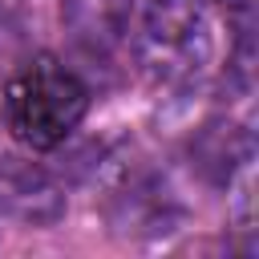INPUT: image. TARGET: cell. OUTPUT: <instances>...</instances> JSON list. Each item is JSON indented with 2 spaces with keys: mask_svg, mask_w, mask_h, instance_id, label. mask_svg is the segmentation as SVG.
I'll list each match as a JSON object with an SVG mask.
<instances>
[{
  "mask_svg": "<svg viewBox=\"0 0 259 259\" xmlns=\"http://www.w3.org/2000/svg\"><path fill=\"white\" fill-rule=\"evenodd\" d=\"M89 113V85L57 57H32L0 93V121L24 150L49 154L65 146Z\"/></svg>",
  "mask_w": 259,
  "mask_h": 259,
  "instance_id": "6da1fadb",
  "label": "cell"
},
{
  "mask_svg": "<svg viewBox=\"0 0 259 259\" xmlns=\"http://www.w3.org/2000/svg\"><path fill=\"white\" fill-rule=\"evenodd\" d=\"M142 73L162 89H186L210 61V20L202 0H146L138 40Z\"/></svg>",
  "mask_w": 259,
  "mask_h": 259,
  "instance_id": "7a4b0ae2",
  "label": "cell"
},
{
  "mask_svg": "<svg viewBox=\"0 0 259 259\" xmlns=\"http://www.w3.org/2000/svg\"><path fill=\"white\" fill-rule=\"evenodd\" d=\"M109 219L130 239H154V235H166L170 227H178L182 206L166 182H158L150 174H125L113 190Z\"/></svg>",
  "mask_w": 259,
  "mask_h": 259,
  "instance_id": "3957f363",
  "label": "cell"
},
{
  "mask_svg": "<svg viewBox=\"0 0 259 259\" xmlns=\"http://www.w3.org/2000/svg\"><path fill=\"white\" fill-rule=\"evenodd\" d=\"M138 0H57L69 40L89 57H109L125 45Z\"/></svg>",
  "mask_w": 259,
  "mask_h": 259,
  "instance_id": "277c9868",
  "label": "cell"
},
{
  "mask_svg": "<svg viewBox=\"0 0 259 259\" xmlns=\"http://www.w3.org/2000/svg\"><path fill=\"white\" fill-rule=\"evenodd\" d=\"M0 206L20 223L45 227V223L61 219L65 194L53 182V174H45L40 166H32L24 158H0Z\"/></svg>",
  "mask_w": 259,
  "mask_h": 259,
  "instance_id": "5b68a950",
  "label": "cell"
},
{
  "mask_svg": "<svg viewBox=\"0 0 259 259\" xmlns=\"http://www.w3.org/2000/svg\"><path fill=\"white\" fill-rule=\"evenodd\" d=\"M190 162L210 186H231L251 162V134L231 117H210L190 138Z\"/></svg>",
  "mask_w": 259,
  "mask_h": 259,
  "instance_id": "8992f818",
  "label": "cell"
},
{
  "mask_svg": "<svg viewBox=\"0 0 259 259\" xmlns=\"http://www.w3.org/2000/svg\"><path fill=\"white\" fill-rule=\"evenodd\" d=\"M227 24L235 28V53L251 57V28H255V0H219Z\"/></svg>",
  "mask_w": 259,
  "mask_h": 259,
  "instance_id": "52a82bcc",
  "label": "cell"
}]
</instances>
